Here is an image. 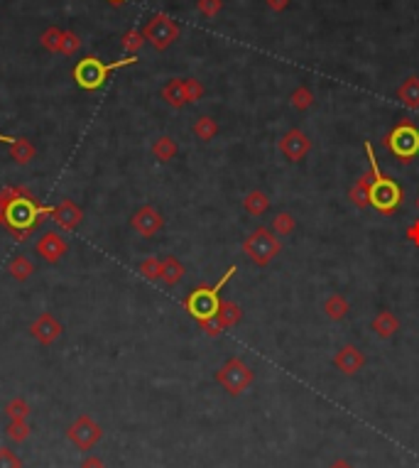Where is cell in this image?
Masks as SVG:
<instances>
[{
	"instance_id": "obj_16",
	"label": "cell",
	"mask_w": 419,
	"mask_h": 468,
	"mask_svg": "<svg viewBox=\"0 0 419 468\" xmlns=\"http://www.w3.org/2000/svg\"><path fill=\"white\" fill-rule=\"evenodd\" d=\"M371 328H373V334H378L380 339H390V336L398 334L400 321H398V317H395L393 312H380L375 319H373Z\"/></svg>"
},
{
	"instance_id": "obj_13",
	"label": "cell",
	"mask_w": 419,
	"mask_h": 468,
	"mask_svg": "<svg viewBox=\"0 0 419 468\" xmlns=\"http://www.w3.org/2000/svg\"><path fill=\"white\" fill-rule=\"evenodd\" d=\"M333 366L339 368L344 375H355L360 368L366 366V355L360 353V348H355L353 344H346L339 348V353L333 355Z\"/></svg>"
},
{
	"instance_id": "obj_44",
	"label": "cell",
	"mask_w": 419,
	"mask_h": 468,
	"mask_svg": "<svg viewBox=\"0 0 419 468\" xmlns=\"http://www.w3.org/2000/svg\"><path fill=\"white\" fill-rule=\"evenodd\" d=\"M12 140H15V138H10V135H0V142H6V145H10Z\"/></svg>"
},
{
	"instance_id": "obj_31",
	"label": "cell",
	"mask_w": 419,
	"mask_h": 468,
	"mask_svg": "<svg viewBox=\"0 0 419 468\" xmlns=\"http://www.w3.org/2000/svg\"><path fill=\"white\" fill-rule=\"evenodd\" d=\"M160 270H162V260L160 258H147L140 263V274L145 277V280L155 282L160 280Z\"/></svg>"
},
{
	"instance_id": "obj_23",
	"label": "cell",
	"mask_w": 419,
	"mask_h": 468,
	"mask_svg": "<svg viewBox=\"0 0 419 468\" xmlns=\"http://www.w3.org/2000/svg\"><path fill=\"white\" fill-rule=\"evenodd\" d=\"M348 299L344 294H331L326 301H324V312L331 321H341V319L348 314Z\"/></svg>"
},
{
	"instance_id": "obj_17",
	"label": "cell",
	"mask_w": 419,
	"mask_h": 468,
	"mask_svg": "<svg viewBox=\"0 0 419 468\" xmlns=\"http://www.w3.org/2000/svg\"><path fill=\"white\" fill-rule=\"evenodd\" d=\"M184 277V265L179 263L174 255H169V258L162 260V270H160V280L165 282L167 287H174L179 280Z\"/></svg>"
},
{
	"instance_id": "obj_19",
	"label": "cell",
	"mask_w": 419,
	"mask_h": 468,
	"mask_svg": "<svg viewBox=\"0 0 419 468\" xmlns=\"http://www.w3.org/2000/svg\"><path fill=\"white\" fill-rule=\"evenodd\" d=\"M162 98H165L167 103L172 108H182L187 101V91H184V81L182 79H172L169 84H167L165 88H162Z\"/></svg>"
},
{
	"instance_id": "obj_39",
	"label": "cell",
	"mask_w": 419,
	"mask_h": 468,
	"mask_svg": "<svg viewBox=\"0 0 419 468\" xmlns=\"http://www.w3.org/2000/svg\"><path fill=\"white\" fill-rule=\"evenodd\" d=\"M199 10L204 12L206 17H214L216 12L221 10V0H199Z\"/></svg>"
},
{
	"instance_id": "obj_4",
	"label": "cell",
	"mask_w": 419,
	"mask_h": 468,
	"mask_svg": "<svg viewBox=\"0 0 419 468\" xmlns=\"http://www.w3.org/2000/svg\"><path fill=\"white\" fill-rule=\"evenodd\" d=\"M135 62H138V57H125V59H118L113 62V64H103L96 57H84V59L74 66V81L84 91H98L113 71L135 64Z\"/></svg>"
},
{
	"instance_id": "obj_42",
	"label": "cell",
	"mask_w": 419,
	"mask_h": 468,
	"mask_svg": "<svg viewBox=\"0 0 419 468\" xmlns=\"http://www.w3.org/2000/svg\"><path fill=\"white\" fill-rule=\"evenodd\" d=\"M268 6L272 10H282V8H287V0H268Z\"/></svg>"
},
{
	"instance_id": "obj_22",
	"label": "cell",
	"mask_w": 419,
	"mask_h": 468,
	"mask_svg": "<svg viewBox=\"0 0 419 468\" xmlns=\"http://www.w3.org/2000/svg\"><path fill=\"white\" fill-rule=\"evenodd\" d=\"M368 182H371V174H360L358 179H355V184L351 187L348 196H351V204L358 206V209H366L368 204H371V199H368Z\"/></svg>"
},
{
	"instance_id": "obj_21",
	"label": "cell",
	"mask_w": 419,
	"mask_h": 468,
	"mask_svg": "<svg viewBox=\"0 0 419 468\" xmlns=\"http://www.w3.org/2000/svg\"><path fill=\"white\" fill-rule=\"evenodd\" d=\"M398 98L402 101V106L407 108H419V79L417 76H409L402 86L398 88Z\"/></svg>"
},
{
	"instance_id": "obj_11",
	"label": "cell",
	"mask_w": 419,
	"mask_h": 468,
	"mask_svg": "<svg viewBox=\"0 0 419 468\" xmlns=\"http://www.w3.org/2000/svg\"><path fill=\"white\" fill-rule=\"evenodd\" d=\"M162 226H165V218H162V214L155 209V206H140L138 211H135L133 216V228L140 233L142 238H152L155 233L162 231Z\"/></svg>"
},
{
	"instance_id": "obj_2",
	"label": "cell",
	"mask_w": 419,
	"mask_h": 468,
	"mask_svg": "<svg viewBox=\"0 0 419 468\" xmlns=\"http://www.w3.org/2000/svg\"><path fill=\"white\" fill-rule=\"evenodd\" d=\"M366 155L368 162H371V182H368V199H371V206L378 209L380 214H393L400 204H402V187H400L395 179L385 177L380 172V165H378V157L373 152V145L366 142Z\"/></svg>"
},
{
	"instance_id": "obj_35",
	"label": "cell",
	"mask_w": 419,
	"mask_h": 468,
	"mask_svg": "<svg viewBox=\"0 0 419 468\" xmlns=\"http://www.w3.org/2000/svg\"><path fill=\"white\" fill-rule=\"evenodd\" d=\"M199 328H201V331H204L206 336H211V339H216V336H221V334H223V331H226V328H223V326H221V324H218V319H216V317L201 319V321H199Z\"/></svg>"
},
{
	"instance_id": "obj_27",
	"label": "cell",
	"mask_w": 419,
	"mask_h": 468,
	"mask_svg": "<svg viewBox=\"0 0 419 468\" xmlns=\"http://www.w3.org/2000/svg\"><path fill=\"white\" fill-rule=\"evenodd\" d=\"M216 133H218V125H216V120L211 118V115H201V118L194 123V135H196L199 140H204V142L214 140Z\"/></svg>"
},
{
	"instance_id": "obj_41",
	"label": "cell",
	"mask_w": 419,
	"mask_h": 468,
	"mask_svg": "<svg viewBox=\"0 0 419 468\" xmlns=\"http://www.w3.org/2000/svg\"><path fill=\"white\" fill-rule=\"evenodd\" d=\"M81 468H106V466H103V461H101V458H96V456H89L86 461L81 463Z\"/></svg>"
},
{
	"instance_id": "obj_36",
	"label": "cell",
	"mask_w": 419,
	"mask_h": 468,
	"mask_svg": "<svg viewBox=\"0 0 419 468\" xmlns=\"http://www.w3.org/2000/svg\"><path fill=\"white\" fill-rule=\"evenodd\" d=\"M184 91H187V101L189 103H196L201 96H204V86H201L196 79H187V81H184Z\"/></svg>"
},
{
	"instance_id": "obj_43",
	"label": "cell",
	"mask_w": 419,
	"mask_h": 468,
	"mask_svg": "<svg viewBox=\"0 0 419 468\" xmlns=\"http://www.w3.org/2000/svg\"><path fill=\"white\" fill-rule=\"evenodd\" d=\"M328 468H353V466H351L348 461H344V458H339V461H333Z\"/></svg>"
},
{
	"instance_id": "obj_12",
	"label": "cell",
	"mask_w": 419,
	"mask_h": 468,
	"mask_svg": "<svg viewBox=\"0 0 419 468\" xmlns=\"http://www.w3.org/2000/svg\"><path fill=\"white\" fill-rule=\"evenodd\" d=\"M52 221L57 223L62 231L71 233L79 228L81 221H84V211H81V206H76L71 199H64L59 206H54L52 209Z\"/></svg>"
},
{
	"instance_id": "obj_9",
	"label": "cell",
	"mask_w": 419,
	"mask_h": 468,
	"mask_svg": "<svg viewBox=\"0 0 419 468\" xmlns=\"http://www.w3.org/2000/svg\"><path fill=\"white\" fill-rule=\"evenodd\" d=\"M103 429L91 420L89 415H81L74 424L69 427V439L76 449L81 451H89V449L96 447V442H101Z\"/></svg>"
},
{
	"instance_id": "obj_40",
	"label": "cell",
	"mask_w": 419,
	"mask_h": 468,
	"mask_svg": "<svg viewBox=\"0 0 419 468\" xmlns=\"http://www.w3.org/2000/svg\"><path fill=\"white\" fill-rule=\"evenodd\" d=\"M404 236H407V241L412 243V245L419 247V218H417V221L409 223L407 231H404Z\"/></svg>"
},
{
	"instance_id": "obj_6",
	"label": "cell",
	"mask_w": 419,
	"mask_h": 468,
	"mask_svg": "<svg viewBox=\"0 0 419 468\" xmlns=\"http://www.w3.org/2000/svg\"><path fill=\"white\" fill-rule=\"evenodd\" d=\"M243 250H245V255L253 260L255 265L265 268V265H270L279 255L282 243H279V238L274 236L270 228L263 226V228H255V231L243 241Z\"/></svg>"
},
{
	"instance_id": "obj_24",
	"label": "cell",
	"mask_w": 419,
	"mask_h": 468,
	"mask_svg": "<svg viewBox=\"0 0 419 468\" xmlns=\"http://www.w3.org/2000/svg\"><path fill=\"white\" fill-rule=\"evenodd\" d=\"M243 209H245L250 216H263L265 211L270 209V196L265 194V191H260V189H255V191H250V194L245 196Z\"/></svg>"
},
{
	"instance_id": "obj_8",
	"label": "cell",
	"mask_w": 419,
	"mask_h": 468,
	"mask_svg": "<svg viewBox=\"0 0 419 468\" xmlns=\"http://www.w3.org/2000/svg\"><path fill=\"white\" fill-rule=\"evenodd\" d=\"M142 35H145V39L155 49H167L169 44L174 42V39L179 37V27H177V22H174L172 17H167V15H162V12H157V15H152V20L145 25Z\"/></svg>"
},
{
	"instance_id": "obj_26",
	"label": "cell",
	"mask_w": 419,
	"mask_h": 468,
	"mask_svg": "<svg viewBox=\"0 0 419 468\" xmlns=\"http://www.w3.org/2000/svg\"><path fill=\"white\" fill-rule=\"evenodd\" d=\"M152 155L157 157L160 162H169L172 157H177V142L172 138H157L155 145H152Z\"/></svg>"
},
{
	"instance_id": "obj_33",
	"label": "cell",
	"mask_w": 419,
	"mask_h": 468,
	"mask_svg": "<svg viewBox=\"0 0 419 468\" xmlns=\"http://www.w3.org/2000/svg\"><path fill=\"white\" fill-rule=\"evenodd\" d=\"M62 30H57V27H49L47 32L42 35V47L49 49V52H59L62 47Z\"/></svg>"
},
{
	"instance_id": "obj_28",
	"label": "cell",
	"mask_w": 419,
	"mask_h": 468,
	"mask_svg": "<svg viewBox=\"0 0 419 468\" xmlns=\"http://www.w3.org/2000/svg\"><path fill=\"white\" fill-rule=\"evenodd\" d=\"M295 216L287 214V211H282V214H277L272 218V228L270 231L274 233V236H290L292 231H295Z\"/></svg>"
},
{
	"instance_id": "obj_29",
	"label": "cell",
	"mask_w": 419,
	"mask_h": 468,
	"mask_svg": "<svg viewBox=\"0 0 419 468\" xmlns=\"http://www.w3.org/2000/svg\"><path fill=\"white\" fill-rule=\"evenodd\" d=\"M27 436H30V424L25 420H10V427H8V439L10 442H25Z\"/></svg>"
},
{
	"instance_id": "obj_10",
	"label": "cell",
	"mask_w": 419,
	"mask_h": 468,
	"mask_svg": "<svg viewBox=\"0 0 419 468\" xmlns=\"http://www.w3.org/2000/svg\"><path fill=\"white\" fill-rule=\"evenodd\" d=\"M279 150H282V155H285L290 162H299L309 155V150H312V140L306 138V133L292 128V130H287L285 138L279 140Z\"/></svg>"
},
{
	"instance_id": "obj_46",
	"label": "cell",
	"mask_w": 419,
	"mask_h": 468,
	"mask_svg": "<svg viewBox=\"0 0 419 468\" xmlns=\"http://www.w3.org/2000/svg\"><path fill=\"white\" fill-rule=\"evenodd\" d=\"M417 209H419V199H417Z\"/></svg>"
},
{
	"instance_id": "obj_32",
	"label": "cell",
	"mask_w": 419,
	"mask_h": 468,
	"mask_svg": "<svg viewBox=\"0 0 419 468\" xmlns=\"http://www.w3.org/2000/svg\"><path fill=\"white\" fill-rule=\"evenodd\" d=\"M6 412H8V417H10V420H27V415H30V404H27L22 397L10 400V402H8V407H6Z\"/></svg>"
},
{
	"instance_id": "obj_20",
	"label": "cell",
	"mask_w": 419,
	"mask_h": 468,
	"mask_svg": "<svg viewBox=\"0 0 419 468\" xmlns=\"http://www.w3.org/2000/svg\"><path fill=\"white\" fill-rule=\"evenodd\" d=\"M35 155H37V152H35V145L27 140V138H15V140L10 142V157L17 162V165H30Z\"/></svg>"
},
{
	"instance_id": "obj_25",
	"label": "cell",
	"mask_w": 419,
	"mask_h": 468,
	"mask_svg": "<svg viewBox=\"0 0 419 468\" xmlns=\"http://www.w3.org/2000/svg\"><path fill=\"white\" fill-rule=\"evenodd\" d=\"M10 274L15 277L17 282H25V280H30L32 277V272H35V265H32V260L30 258H25V255H17V258H12L10 260Z\"/></svg>"
},
{
	"instance_id": "obj_1",
	"label": "cell",
	"mask_w": 419,
	"mask_h": 468,
	"mask_svg": "<svg viewBox=\"0 0 419 468\" xmlns=\"http://www.w3.org/2000/svg\"><path fill=\"white\" fill-rule=\"evenodd\" d=\"M47 216H52V209L37 204L27 187H8L0 191V226L10 228L15 241L25 243Z\"/></svg>"
},
{
	"instance_id": "obj_3",
	"label": "cell",
	"mask_w": 419,
	"mask_h": 468,
	"mask_svg": "<svg viewBox=\"0 0 419 468\" xmlns=\"http://www.w3.org/2000/svg\"><path fill=\"white\" fill-rule=\"evenodd\" d=\"M236 265H231V268L223 272V277H221L216 285L211 287H196V290L189 292V297L184 299V309H187L189 314H192L196 321H201V319H211L218 314V307H221V290L228 285V280H231L233 274H236Z\"/></svg>"
},
{
	"instance_id": "obj_34",
	"label": "cell",
	"mask_w": 419,
	"mask_h": 468,
	"mask_svg": "<svg viewBox=\"0 0 419 468\" xmlns=\"http://www.w3.org/2000/svg\"><path fill=\"white\" fill-rule=\"evenodd\" d=\"M314 103V96H312V91L309 88H297L295 93H292V106L297 108V111H306V108L312 106Z\"/></svg>"
},
{
	"instance_id": "obj_37",
	"label": "cell",
	"mask_w": 419,
	"mask_h": 468,
	"mask_svg": "<svg viewBox=\"0 0 419 468\" xmlns=\"http://www.w3.org/2000/svg\"><path fill=\"white\" fill-rule=\"evenodd\" d=\"M79 47H81V42H79V37H76L74 32L62 35V47H59L62 54H76V52H79Z\"/></svg>"
},
{
	"instance_id": "obj_18",
	"label": "cell",
	"mask_w": 419,
	"mask_h": 468,
	"mask_svg": "<svg viewBox=\"0 0 419 468\" xmlns=\"http://www.w3.org/2000/svg\"><path fill=\"white\" fill-rule=\"evenodd\" d=\"M216 319H218V324L223 328H233L243 319V309L238 307L236 301H223V299H221V307H218Z\"/></svg>"
},
{
	"instance_id": "obj_5",
	"label": "cell",
	"mask_w": 419,
	"mask_h": 468,
	"mask_svg": "<svg viewBox=\"0 0 419 468\" xmlns=\"http://www.w3.org/2000/svg\"><path fill=\"white\" fill-rule=\"evenodd\" d=\"M385 147L398 157L402 165H409L419 155V128L409 120H402L385 135Z\"/></svg>"
},
{
	"instance_id": "obj_15",
	"label": "cell",
	"mask_w": 419,
	"mask_h": 468,
	"mask_svg": "<svg viewBox=\"0 0 419 468\" xmlns=\"http://www.w3.org/2000/svg\"><path fill=\"white\" fill-rule=\"evenodd\" d=\"M30 334H32L35 339L39 341V344L49 346V344H54V341L62 336V324L57 321L52 314H42V317H37L32 321V326H30Z\"/></svg>"
},
{
	"instance_id": "obj_38",
	"label": "cell",
	"mask_w": 419,
	"mask_h": 468,
	"mask_svg": "<svg viewBox=\"0 0 419 468\" xmlns=\"http://www.w3.org/2000/svg\"><path fill=\"white\" fill-rule=\"evenodd\" d=\"M0 468H22V461L8 449H0Z\"/></svg>"
},
{
	"instance_id": "obj_45",
	"label": "cell",
	"mask_w": 419,
	"mask_h": 468,
	"mask_svg": "<svg viewBox=\"0 0 419 468\" xmlns=\"http://www.w3.org/2000/svg\"><path fill=\"white\" fill-rule=\"evenodd\" d=\"M108 3H113V6H120V3H125V0H108Z\"/></svg>"
},
{
	"instance_id": "obj_7",
	"label": "cell",
	"mask_w": 419,
	"mask_h": 468,
	"mask_svg": "<svg viewBox=\"0 0 419 468\" xmlns=\"http://www.w3.org/2000/svg\"><path fill=\"white\" fill-rule=\"evenodd\" d=\"M216 380H218V385H223V390H226L228 395L236 397V395L245 393V390L253 385L255 373L253 368L248 366V363H243L241 358H231L226 366L216 373Z\"/></svg>"
},
{
	"instance_id": "obj_14",
	"label": "cell",
	"mask_w": 419,
	"mask_h": 468,
	"mask_svg": "<svg viewBox=\"0 0 419 468\" xmlns=\"http://www.w3.org/2000/svg\"><path fill=\"white\" fill-rule=\"evenodd\" d=\"M66 250H69V243H66L57 231H47L37 241V253L42 255L47 263H57L59 258H64Z\"/></svg>"
},
{
	"instance_id": "obj_30",
	"label": "cell",
	"mask_w": 419,
	"mask_h": 468,
	"mask_svg": "<svg viewBox=\"0 0 419 468\" xmlns=\"http://www.w3.org/2000/svg\"><path fill=\"white\" fill-rule=\"evenodd\" d=\"M145 44V35L138 32V30H130V32H125L123 37V47L125 52H128V57H135V54L140 52V47Z\"/></svg>"
}]
</instances>
